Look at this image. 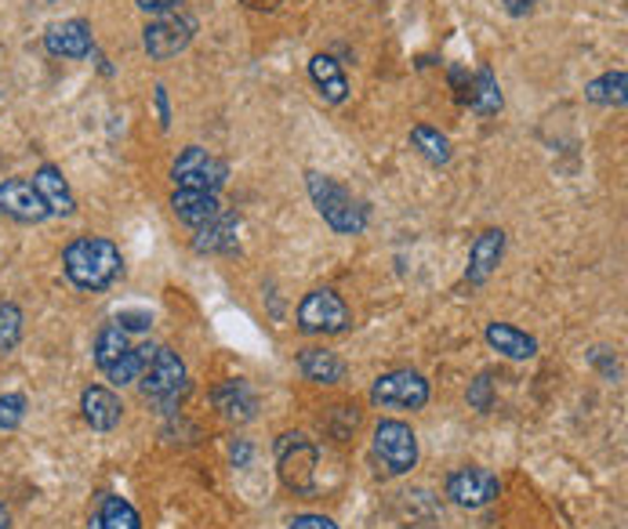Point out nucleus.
<instances>
[{
    "instance_id": "1",
    "label": "nucleus",
    "mask_w": 628,
    "mask_h": 529,
    "mask_svg": "<svg viewBox=\"0 0 628 529\" xmlns=\"http://www.w3.org/2000/svg\"><path fill=\"white\" fill-rule=\"evenodd\" d=\"M62 273L70 276L73 287L80 291H105L113 287L124 273V257H120V247L105 236H77L65 243L62 251Z\"/></svg>"
},
{
    "instance_id": "2",
    "label": "nucleus",
    "mask_w": 628,
    "mask_h": 529,
    "mask_svg": "<svg viewBox=\"0 0 628 529\" xmlns=\"http://www.w3.org/2000/svg\"><path fill=\"white\" fill-rule=\"evenodd\" d=\"M305 189L316 203L320 218H324L334 233L342 236H359L367 228V203H359L350 189L338 185L331 174H320V171H305Z\"/></svg>"
},
{
    "instance_id": "3",
    "label": "nucleus",
    "mask_w": 628,
    "mask_h": 529,
    "mask_svg": "<svg viewBox=\"0 0 628 529\" xmlns=\"http://www.w3.org/2000/svg\"><path fill=\"white\" fill-rule=\"evenodd\" d=\"M316 460H320L316 442L310 436H302V431H284V436L276 439V471H280V482H284L291 494H313Z\"/></svg>"
},
{
    "instance_id": "4",
    "label": "nucleus",
    "mask_w": 628,
    "mask_h": 529,
    "mask_svg": "<svg viewBox=\"0 0 628 529\" xmlns=\"http://www.w3.org/2000/svg\"><path fill=\"white\" fill-rule=\"evenodd\" d=\"M171 182L175 189H196V193H219L230 182V164L207 153L204 145H185L171 164Z\"/></svg>"
},
{
    "instance_id": "5",
    "label": "nucleus",
    "mask_w": 628,
    "mask_h": 529,
    "mask_svg": "<svg viewBox=\"0 0 628 529\" xmlns=\"http://www.w3.org/2000/svg\"><path fill=\"white\" fill-rule=\"evenodd\" d=\"M193 37H196V19L185 16V11H168V16H156L153 22H145L142 48L153 62H168L182 55V51L193 44Z\"/></svg>"
},
{
    "instance_id": "6",
    "label": "nucleus",
    "mask_w": 628,
    "mask_h": 529,
    "mask_svg": "<svg viewBox=\"0 0 628 529\" xmlns=\"http://www.w3.org/2000/svg\"><path fill=\"white\" fill-rule=\"evenodd\" d=\"M350 323H353L350 305H345L331 287L310 291L295 312V327L302 334H342V330H350Z\"/></svg>"
},
{
    "instance_id": "7",
    "label": "nucleus",
    "mask_w": 628,
    "mask_h": 529,
    "mask_svg": "<svg viewBox=\"0 0 628 529\" xmlns=\"http://www.w3.org/2000/svg\"><path fill=\"white\" fill-rule=\"evenodd\" d=\"M374 460L385 468V475H407L418 465V436L404 420H382L374 428Z\"/></svg>"
},
{
    "instance_id": "8",
    "label": "nucleus",
    "mask_w": 628,
    "mask_h": 529,
    "mask_svg": "<svg viewBox=\"0 0 628 529\" xmlns=\"http://www.w3.org/2000/svg\"><path fill=\"white\" fill-rule=\"evenodd\" d=\"M371 403L399 406V410H422L429 403V382L418 370H389L371 388Z\"/></svg>"
},
{
    "instance_id": "9",
    "label": "nucleus",
    "mask_w": 628,
    "mask_h": 529,
    "mask_svg": "<svg viewBox=\"0 0 628 529\" xmlns=\"http://www.w3.org/2000/svg\"><path fill=\"white\" fill-rule=\"evenodd\" d=\"M447 497L454 500L458 508H487L494 497H498L502 482L498 475L479 468V465H465V468H454L447 475Z\"/></svg>"
},
{
    "instance_id": "10",
    "label": "nucleus",
    "mask_w": 628,
    "mask_h": 529,
    "mask_svg": "<svg viewBox=\"0 0 628 529\" xmlns=\"http://www.w3.org/2000/svg\"><path fill=\"white\" fill-rule=\"evenodd\" d=\"M0 214L19 225H40L51 218L48 203L40 200L37 185L30 179H8L0 182Z\"/></svg>"
},
{
    "instance_id": "11",
    "label": "nucleus",
    "mask_w": 628,
    "mask_h": 529,
    "mask_svg": "<svg viewBox=\"0 0 628 529\" xmlns=\"http://www.w3.org/2000/svg\"><path fill=\"white\" fill-rule=\"evenodd\" d=\"M44 48H48V55H55V59L95 55V33H91V22H84V19L51 22L44 30Z\"/></svg>"
},
{
    "instance_id": "12",
    "label": "nucleus",
    "mask_w": 628,
    "mask_h": 529,
    "mask_svg": "<svg viewBox=\"0 0 628 529\" xmlns=\"http://www.w3.org/2000/svg\"><path fill=\"white\" fill-rule=\"evenodd\" d=\"M182 385H190V377H185V363L175 348H156L153 363L145 366V374L139 377V388L145 399H164L168 391H175Z\"/></svg>"
},
{
    "instance_id": "13",
    "label": "nucleus",
    "mask_w": 628,
    "mask_h": 529,
    "mask_svg": "<svg viewBox=\"0 0 628 529\" xmlns=\"http://www.w3.org/2000/svg\"><path fill=\"white\" fill-rule=\"evenodd\" d=\"M502 254H505V233L502 228H487L479 233L473 251H469V268H465V283L469 287H484V283L494 276V268L502 265Z\"/></svg>"
},
{
    "instance_id": "14",
    "label": "nucleus",
    "mask_w": 628,
    "mask_h": 529,
    "mask_svg": "<svg viewBox=\"0 0 628 529\" xmlns=\"http://www.w3.org/2000/svg\"><path fill=\"white\" fill-rule=\"evenodd\" d=\"M80 414L95 431H113L120 425V417H124V403L117 399L113 388L105 385H91L84 388V396H80Z\"/></svg>"
},
{
    "instance_id": "15",
    "label": "nucleus",
    "mask_w": 628,
    "mask_h": 529,
    "mask_svg": "<svg viewBox=\"0 0 628 529\" xmlns=\"http://www.w3.org/2000/svg\"><path fill=\"white\" fill-rule=\"evenodd\" d=\"M33 185H37L40 200L48 203L51 214H59V218H70V214H77V196H73L70 182H65L62 167H55V164H40L37 174H33Z\"/></svg>"
},
{
    "instance_id": "16",
    "label": "nucleus",
    "mask_w": 628,
    "mask_h": 529,
    "mask_svg": "<svg viewBox=\"0 0 628 529\" xmlns=\"http://www.w3.org/2000/svg\"><path fill=\"white\" fill-rule=\"evenodd\" d=\"M171 211H175V218L190 228H200L207 222H215L222 214V203H219V193H196V189H175L171 193Z\"/></svg>"
},
{
    "instance_id": "17",
    "label": "nucleus",
    "mask_w": 628,
    "mask_h": 529,
    "mask_svg": "<svg viewBox=\"0 0 628 529\" xmlns=\"http://www.w3.org/2000/svg\"><path fill=\"white\" fill-rule=\"evenodd\" d=\"M215 410L233 420V425H244V420H251L259 414V396L255 388H251L244 377H233V382H222L215 388Z\"/></svg>"
},
{
    "instance_id": "18",
    "label": "nucleus",
    "mask_w": 628,
    "mask_h": 529,
    "mask_svg": "<svg viewBox=\"0 0 628 529\" xmlns=\"http://www.w3.org/2000/svg\"><path fill=\"white\" fill-rule=\"evenodd\" d=\"M310 77L320 91V99H324L327 105H342L345 99H350V77H345L342 62L334 55H324V51L313 55L310 59Z\"/></svg>"
},
{
    "instance_id": "19",
    "label": "nucleus",
    "mask_w": 628,
    "mask_h": 529,
    "mask_svg": "<svg viewBox=\"0 0 628 529\" xmlns=\"http://www.w3.org/2000/svg\"><path fill=\"white\" fill-rule=\"evenodd\" d=\"M484 337H487V345L494 352H502L505 359H534V356H538V337L513 327V323L494 319V323H487Z\"/></svg>"
},
{
    "instance_id": "20",
    "label": "nucleus",
    "mask_w": 628,
    "mask_h": 529,
    "mask_svg": "<svg viewBox=\"0 0 628 529\" xmlns=\"http://www.w3.org/2000/svg\"><path fill=\"white\" fill-rule=\"evenodd\" d=\"M298 370H302L305 382H313V385L345 382V363L327 348H302L298 352Z\"/></svg>"
},
{
    "instance_id": "21",
    "label": "nucleus",
    "mask_w": 628,
    "mask_h": 529,
    "mask_svg": "<svg viewBox=\"0 0 628 529\" xmlns=\"http://www.w3.org/2000/svg\"><path fill=\"white\" fill-rule=\"evenodd\" d=\"M236 228H240V218L236 214H219L215 222L200 225L196 236H193V251L196 254H225L236 247Z\"/></svg>"
},
{
    "instance_id": "22",
    "label": "nucleus",
    "mask_w": 628,
    "mask_h": 529,
    "mask_svg": "<svg viewBox=\"0 0 628 529\" xmlns=\"http://www.w3.org/2000/svg\"><path fill=\"white\" fill-rule=\"evenodd\" d=\"M153 356H156V345H150V342H145V345H128V352L110 366V370H105V377H110L113 388L135 385L139 377L145 374V366L153 363Z\"/></svg>"
},
{
    "instance_id": "23",
    "label": "nucleus",
    "mask_w": 628,
    "mask_h": 529,
    "mask_svg": "<svg viewBox=\"0 0 628 529\" xmlns=\"http://www.w3.org/2000/svg\"><path fill=\"white\" fill-rule=\"evenodd\" d=\"M469 110L476 116H498L502 113V88H498V77H494L490 65L476 70V77H469Z\"/></svg>"
},
{
    "instance_id": "24",
    "label": "nucleus",
    "mask_w": 628,
    "mask_h": 529,
    "mask_svg": "<svg viewBox=\"0 0 628 529\" xmlns=\"http://www.w3.org/2000/svg\"><path fill=\"white\" fill-rule=\"evenodd\" d=\"M95 519H99V529H142V519H139L135 505L124 500V497H117V494H105L99 500Z\"/></svg>"
},
{
    "instance_id": "25",
    "label": "nucleus",
    "mask_w": 628,
    "mask_h": 529,
    "mask_svg": "<svg viewBox=\"0 0 628 529\" xmlns=\"http://www.w3.org/2000/svg\"><path fill=\"white\" fill-rule=\"evenodd\" d=\"M585 99L596 102V105H621L628 102V73L625 70H610L604 77L589 80V88H585Z\"/></svg>"
},
{
    "instance_id": "26",
    "label": "nucleus",
    "mask_w": 628,
    "mask_h": 529,
    "mask_svg": "<svg viewBox=\"0 0 628 529\" xmlns=\"http://www.w3.org/2000/svg\"><path fill=\"white\" fill-rule=\"evenodd\" d=\"M411 145L418 149V153L429 160V164L444 167L450 164V139L439 128H429V124H414L411 128Z\"/></svg>"
},
{
    "instance_id": "27",
    "label": "nucleus",
    "mask_w": 628,
    "mask_h": 529,
    "mask_svg": "<svg viewBox=\"0 0 628 529\" xmlns=\"http://www.w3.org/2000/svg\"><path fill=\"white\" fill-rule=\"evenodd\" d=\"M128 352V330L120 323H102L99 334H95V366L105 374L110 366Z\"/></svg>"
},
{
    "instance_id": "28",
    "label": "nucleus",
    "mask_w": 628,
    "mask_h": 529,
    "mask_svg": "<svg viewBox=\"0 0 628 529\" xmlns=\"http://www.w3.org/2000/svg\"><path fill=\"white\" fill-rule=\"evenodd\" d=\"M22 342V308L16 302H0V352H16Z\"/></svg>"
},
{
    "instance_id": "29",
    "label": "nucleus",
    "mask_w": 628,
    "mask_h": 529,
    "mask_svg": "<svg viewBox=\"0 0 628 529\" xmlns=\"http://www.w3.org/2000/svg\"><path fill=\"white\" fill-rule=\"evenodd\" d=\"M26 396L22 391H8V396H0V431H16L22 420H26Z\"/></svg>"
},
{
    "instance_id": "30",
    "label": "nucleus",
    "mask_w": 628,
    "mask_h": 529,
    "mask_svg": "<svg viewBox=\"0 0 628 529\" xmlns=\"http://www.w3.org/2000/svg\"><path fill=\"white\" fill-rule=\"evenodd\" d=\"M469 406L479 414H487L490 406H494V382H490V374H479L469 382Z\"/></svg>"
},
{
    "instance_id": "31",
    "label": "nucleus",
    "mask_w": 628,
    "mask_h": 529,
    "mask_svg": "<svg viewBox=\"0 0 628 529\" xmlns=\"http://www.w3.org/2000/svg\"><path fill=\"white\" fill-rule=\"evenodd\" d=\"M589 359H592V366H599V374H604L607 382H618V377H621V366H618V359L610 356V348H592Z\"/></svg>"
},
{
    "instance_id": "32",
    "label": "nucleus",
    "mask_w": 628,
    "mask_h": 529,
    "mask_svg": "<svg viewBox=\"0 0 628 529\" xmlns=\"http://www.w3.org/2000/svg\"><path fill=\"white\" fill-rule=\"evenodd\" d=\"M287 529H338L334 526L327 515H313V511H305V515H295V519L287 522Z\"/></svg>"
},
{
    "instance_id": "33",
    "label": "nucleus",
    "mask_w": 628,
    "mask_h": 529,
    "mask_svg": "<svg viewBox=\"0 0 628 529\" xmlns=\"http://www.w3.org/2000/svg\"><path fill=\"white\" fill-rule=\"evenodd\" d=\"M117 323H120L124 330H150L153 316H150V312H120Z\"/></svg>"
},
{
    "instance_id": "34",
    "label": "nucleus",
    "mask_w": 628,
    "mask_h": 529,
    "mask_svg": "<svg viewBox=\"0 0 628 529\" xmlns=\"http://www.w3.org/2000/svg\"><path fill=\"white\" fill-rule=\"evenodd\" d=\"M153 102H156V113H160V128H171V102H168V88L156 84L153 88Z\"/></svg>"
},
{
    "instance_id": "35",
    "label": "nucleus",
    "mask_w": 628,
    "mask_h": 529,
    "mask_svg": "<svg viewBox=\"0 0 628 529\" xmlns=\"http://www.w3.org/2000/svg\"><path fill=\"white\" fill-rule=\"evenodd\" d=\"M182 0H139V8L145 16H168V11H179Z\"/></svg>"
},
{
    "instance_id": "36",
    "label": "nucleus",
    "mask_w": 628,
    "mask_h": 529,
    "mask_svg": "<svg viewBox=\"0 0 628 529\" xmlns=\"http://www.w3.org/2000/svg\"><path fill=\"white\" fill-rule=\"evenodd\" d=\"M502 4H505V11H509L513 19H524V16H530L538 0H502Z\"/></svg>"
},
{
    "instance_id": "37",
    "label": "nucleus",
    "mask_w": 628,
    "mask_h": 529,
    "mask_svg": "<svg viewBox=\"0 0 628 529\" xmlns=\"http://www.w3.org/2000/svg\"><path fill=\"white\" fill-rule=\"evenodd\" d=\"M240 4H247L251 11H276L284 0H240Z\"/></svg>"
},
{
    "instance_id": "38",
    "label": "nucleus",
    "mask_w": 628,
    "mask_h": 529,
    "mask_svg": "<svg viewBox=\"0 0 628 529\" xmlns=\"http://www.w3.org/2000/svg\"><path fill=\"white\" fill-rule=\"evenodd\" d=\"M8 522H11V515H8L4 505H0V529H8Z\"/></svg>"
},
{
    "instance_id": "39",
    "label": "nucleus",
    "mask_w": 628,
    "mask_h": 529,
    "mask_svg": "<svg viewBox=\"0 0 628 529\" xmlns=\"http://www.w3.org/2000/svg\"><path fill=\"white\" fill-rule=\"evenodd\" d=\"M88 529H99V519H95V515H91V522H88Z\"/></svg>"
},
{
    "instance_id": "40",
    "label": "nucleus",
    "mask_w": 628,
    "mask_h": 529,
    "mask_svg": "<svg viewBox=\"0 0 628 529\" xmlns=\"http://www.w3.org/2000/svg\"><path fill=\"white\" fill-rule=\"evenodd\" d=\"M48 4H62V0H48Z\"/></svg>"
}]
</instances>
